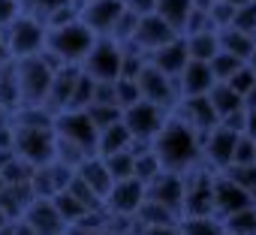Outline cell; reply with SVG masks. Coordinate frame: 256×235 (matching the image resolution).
Listing matches in <instances>:
<instances>
[{
    "label": "cell",
    "instance_id": "cell-1",
    "mask_svg": "<svg viewBox=\"0 0 256 235\" xmlns=\"http://www.w3.org/2000/svg\"><path fill=\"white\" fill-rule=\"evenodd\" d=\"M154 154L160 157L166 172L187 175L190 169H196L202 163V139L181 121L178 114L169 112L160 136L154 139Z\"/></svg>",
    "mask_w": 256,
    "mask_h": 235
},
{
    "label": "cell",
    "instance_id": "cell-2",
    "mask_svg": "<svg viewBox=\"0 0 256 235\" xmlns=\"http://www.w3.org/2000/svg\"><path fill=\"white\" fill-rule=\"evenodd\" d=\"M96 42V36L78 22H70V24H60V28H48V36H46V48H42V58L54 66V70H64V66H82V60L88 58L90 46Z\"/></svg>",
    "mask_w": 256,
    "mask_h": 235
},
{
    "label": "cell",
    "instance_id": "cell-3",
    "mask_svg": "<svg viewBox=\"0 0 256 235\" xmlns=\"http://www.w3.org/2000/svg\"><path fill=\"white\" fill-rule=\"evenodd\" d=\"M16 70H18L22 106H42L46 108V100H48V90H52V78H54L58 70L42 54L16 60Z\"/></svg>",
    "mask_w": 256,
    "mask_h": 235
},
{
    "label": "cell",
    "instance_id": "cell-4",
    "mask_svg": "<svg viewBox=\"0 0 256 235\" xmlns=\"http://www.w3.org/2000/svg\"><path fill=\"white\" fill-rule=\"evenodd\" d=\"M4 36H6V46H10L12 60L36 58V54H42V48H46L48 24L40 22V18H34V16H28V12H22V16L4 30Z\"/></svg>",
    "mask_w": 256,
    "mask_h": 235
},
{
    "label": "cell",
    "instance_id": "cell-5",
    "mask_svg": "<svg viewBox=\"0 0 256 235\" xmlns=\"http://www.w3.org/2000/svg\"><path fill=\"white\" fill-rule=\"evenodd\" d=\"M120 64H124V46L108 36H96L88 58L82 60V72H88L94 82H118Z\"/></svg>",
    "mask_w": 256,
    "mask_h": 235
},
{
    "label": "cell",
    "instance_id": "cell-6",
    "mask_svg": "<svg viewBox=\"0 0 256 235\" xmlns=\"http://www.w3.org/2000/svg\"><path fill=\"white\" fill-rule=\"evenodd\" d=\"M16 154L30 166H46L54 160V127H16Z\"/></svg>",
    "mask_w": 256,
    "mask_h": 235
},
{
    "label": "cell",
    "instance_id": "cell-7",
    "mask_svg": "<svg viewBox=\"0 0 256 235\" xmlns=\"http://www.w3.org/2000/svg\"><path fill=\"white\" fill-rule=\"evenodd\" d=\"M54 136L64 142L78 145L88 154H96V142H100V130L94 127V121L88 118V112H64L54 118Z\"/></svg>",
    "mask_w": 256,
    "mask_h": 235
},
{
    "label": "cell",
    "instance_id": "cell-8",
    "mask_svg": "<svg viewBox=\"0 0 256 235\" xmlns=\"http://www.w3.org/2000/svg\"><path fill=\"white\" fill-rule=\"evenodd\" d=\"M166 118H169L166 108H160V106H154L148 100H139L136 106H130V108L124 112V124H126V130L133 133V139L154 142L160 136L163 124H166Z\"/></svg>",
    "mask_w": 256,
    "mask_h": 235
},
{
    "label": "cell",
    "instance_id": "cell-9",
    "mask_svg": "<svg viewBox=\"0 0 256 235\" xmlns=\"http://www.w3.org/2000/svg\"><path fill=\"white\" fill-rule=\"evenodd\" d=\"M136 84H139V90H142V100H148V102H154V106H160V108H166V112H172L175 106H178V84H175V78H169V76H163L157 66H151V64H145L142 66V72L136 76Z\"/></svg>",
    "mask_w": 256,
    "mask_h": 235
},
{
    "label": "cell",
    "instance_id": "cell-10",
    "mask_svg": "<svg viewBox=\"0 0 256 235\" xmlns=\"http://www.w3.org/2000/svg\"><path fill=\"white\" fill-rule=\"evenodd\" d=\"M124 12H126L124 0H88L78 6V18L94 36H112Z\"/></svg>",
    "mask_w": 256,
    "mask_h": 235
},
{
    "label": "cell",
    "instance_id": "cell-11",
    "mask_svg": "<svg viewBox=\"0 0 256 235\" xmlns=\"http://www.w3.org/2000/svg\"><path fill=\"white\" fill-rule=\"evenodd\" d=\"M235 142H238V133H232V130H226V127H214V130L202 139V166L211 169L214 175L226 172V169L232 166Z\"/></svg>",
    "mask_w": 256,
    "mask_h": 235
},
{
    "label": "cell",
    "instance_id": "cell-12",
    "mask_svg": "<svg viewBox=\"0 0 256 235\" xmlns=\"http://www.w3.org/2000/svg\"><path fill=\"white\" fill-rule=\"evenodd\" d=\"M172 114H178L181 121L199 136V139H205L214 127H220V118H217V112H214V106H211V100L208 96H190V100H178V106L172 108Z\"/></svg>",
    "mask_w": 256,
    "mask_h": 235
},
{
    "label": "cell",
    "instance_id": "cell-13",
    "mask_svg": "<svg viewBox=\"0 0 256 235\" xmlns=\"http://www.w3.org/2000/svg\"><path fill=\"white\" fill-rule=\"evenodd\" d=\"M145 199H148V193H145V184L139 178L118 181L112 187V193L106 196V211L114 217H136L139 208L145 205Z\"/></svg>",
    "mask_w": 256,
    "mask_h": 235
},
{
    "label": "cell",
    "instance_id": "cell-14",
    "mask_svg": "<svg viewBox=\"0 0 256 235\" xmlns=\"http://www.w3.org/2000/svg\"><path fill=\"white\" fill-rule=\"evenodd\" d=\"M145 193H148V202H157V205H163V208H169L175 214L184 211V175H178V172H166L163 169L145 187Z\"/></svg>",
    "mask_w": 256,
    "mask_h": 235
},
{
    "label": "cell",
    "instance_id": "cell-15",
    "mask_svg": "<svg viewBox=\"0 0 256 235\" xmlns=\"http://www.w3.org/2000/svg\"><path fill=\"white\" fill-rule=\"evenodd\" d=\"M178 40V34L154 12V16H142L139 18V28H136V36H133V48H139L142 54H154L157 48H163L166 42Z\"/></svg>",
    "mask_w": 256,
    "mask_h": 235
},
{
    "label": "cell",
    "instance_id": "cell-16",
    "mask_svg": "<svg viewBox=\"0 0 256 235\" xmlns=\"http://www.w3.org/2000/svg\"><path fill=\"white\" fill-rule=\"evenodd\" d=\"M250 205H256V202H253V196L247 190H241L238 184H232L226 175H214V217L226 220L235 211H244Z\"/></svg>",
    "mask_w": 256,
    "mask_h": 235
},
{
    "label": "cell",
    "instance_id": "cell-17",
    "mask_svg": "<svg viewBox=\"0 0 256 235\" xmlns=\"http://www.w3.org/2000/svg\"><path fill=\"white\" fill-rule=\"evenodd\" d=\"M175 84H178V96L181 100H190V96H208L211 88L217 84V78H214V72H211L208 64L190 60L184 66V72L175 78Z\"/></svg>",
    "mask_w": 256,
    "mask_h": 235
},
{
    "label": "cell",
    "instance_id": "cell-18",
    "mask_svg": "<svg viewBox=\"0 0 256 235\" xmlns=\"http://www.w3.org/2000/svg\"><path fill=\"white\" fill-rule=\"evenodd\" d=\"M78 70H82V66H64V70L54 72V78H52V90H48V100H46V108H48L54 118L64 114V112H70Z\"/></svg>",
    "mask_w": 256,
    "mask_h": 235
},
{
    "label": "cell",
    "instance_id": "cell-19",
    "mask_svg": "<svg viewBox=\"0 0 256 235\" xmlns=\"http://www.w3.org/2000/svg\"><path fill=\"white\" fill-rule=\"evenodd\" d=\"M148 64L157 66L163 76L178 78V76L184 72V66L190 64V54H187V42H184V36H178V40L166 42L163 48H157L154 54H148Z\"/></svg>",
    "mask_w": 256,
    "mask_h": 235
},
{
    "label": "cell",
    "instance_id": "cell-20",
    "mask_svg": "<svg viewBox=\"0 0 256 235\" xmlns=\"http://www.w3.org/2000/svg\"><path fill=\"white\" fill-rule=\"evenodd\" d=\"M24 223H28L36 235H64V229H66V223H64V217L58 214V208H54L52 199H36V202L28 208Z\"/></svg>",
    "mask_w": 256,
    "mask_h": 235
},
{
    "label": "cell",
    "instance_id": "cell-21",
    "mask_svg": "<svg viewBox=\"0 0 256 235\" xmlns=\"http://www.w3.org/2000/svg\"><path fill=\"white\" fill-rule=\"evenodd\" d=\"M76 175L106 202V196L112 193V187H114V181H112V175H108V169H106V163H102V157H88L78 169H76Z\"/></svg>",
    "mask_w": 256,
    "mask_h": 235
},
{
    "label": "cell",
    "instance_id": "cell-22",
    "mask_svg": "<svg viewBox=\"0 0 256 235\" xmlns=\"http://www.w3.org/2000/svg\"><path fill=\"white\" fill-rule=\"evenodd\" d=\"M133 145V133L126 130L124 121L100 130V142H96V157H112V154H120V151H130Z\"/></svg>",
    "mask_w": 256,
    "mask_h": 235
},
{
    "label": "cell",
    "instance_id": "cell-23",
    "mask_svg": "<svg viewBox=\"0 0 256 235\" xmlns=\"http://www.w3.org/2000/svg\"><path fill=\"white\" fill-rule=\"evenodd\" d=\"M178 36H184V28H187V18L193 12V0H157V10H154Z\"/></svg>",
    "mask_w": 256,
    "mask_h": 235
},
{
    "label": "cell",
    "instance_id": "cell-24",
    "mask_svg": "<svg viewBox=\"0 0 256 235\" xmlns=\"http://www.w3.org/2000/svg\"><path fill=\"white\" fill-rule=\"evenodd\" d=\"M184 42H187V54H190V60H199V64H211L214 54L220 52V36H217V30L190 34V36H184Z\"/></svg>",
    "mask_w": 256,
    "mask_h": 235
},
{
    "label": "cell",
    "instance_id": "cell-25",
    "mask_svg": "<svg viewBox=\"0 0 256 235\" xmlns=\"http://www.w3.org/2000/svg\"><path fill=\"white\" fill-rule=\"evenodd\" d=\"M208 100H211V106H214V112H217L220 121H223V118H229V114H235V112H244L247 108L244 106V96L235 94L229 84H214L211 94H208Z\"/></svg>",
    "mask_w": 256,
    "mask_h": 235
},
{
    "label": "cell",
    "instance_id": "cell-26",
    "mask_svg": "<svg viewBox=\"0 0 256 235\" xmlns=\"http://www.w3.org/2000/svg\"><path fill=\"white\" fill-rule=\"evenodd\" d=\"M217 36H220V52H226V54H232V58H238V60L247 64V58H250V52H253V46H256L253 36H247V34L238 30V28H226V30H220Z\"/></svg>",
    "mask_w": 256,
    "mask_h": 235
},
{
    "label": "cell",
    "instance_id": "cell-27",
    "mask_svg": "<svg viewBox=\"0 0 256 235\" xmlns=\"http://www.w3.org/2000/svg\"><path fill=\"white\" fill-rule=\"evenodd\" d=\"M178 235H226V229H223V220H217L214 214H208V217H181Z\"/></svg>",
    "mask_w": 256,
    "mask_h": 235
},
{
    "label": "cell",
    "instance_id": "cell-28",
    "mask_svg": "<svg viewBox=\"0 0 256 235\" xmlns=\"http://www.w3.org/2000/svg\"><path fill=\"white\" fill-rule=\"evenodd\" d=\"M52 202H54V208H58V214L64 217V223H66V226H78V223L90 214V211H88V208H84V205H82V202L70 193V190L58 193Z\"/></svg>",
    "mask_w": 256,
    "mask_h": 235
},
{
    "label": "cell",
    "instance_id": "cell-29",
    "mask_svg": "<svg viewBox=\"0 0 256 235\" xmlns=\"http://www.w3.org/2000/svg\"><path fill=\"white\" fill-rule=\"evenodd\" d=\"M102 163H106V169H108V175H112L114 184L136 178V157H133V151H120V154L102 157Z\"/></svg>",
    "mask_w": 256,
    "mask_h": 235
},
{
    "label": "cell",
    "instance_id": "cell-30",
    "mask_svg": "<svg viewBox=\"0 0 256 235\" xmlns=\"http://www.w3.org/2000/svg\"><path fill=\"white\" fill-rule=\"evenodd\" d=\"M70 4H76V0H22L24 12L34 16V18H40V22H46V24H48V18H52L58 10H64V6H70Z\"/></svg>",
    "mask_w": 256,
    "mask_h": 235
},
{
    "label": "cell",
    "instance_id": "cell-31",
    "mask_svg": "<svg viewBox=\"0 0 256 235\" xmlns=\"http://www.w3.org/2000/svg\"><path fill=\"white\" fill-rule=\"evenodd\" d=\"M94 78L88 76V72H82L78 70V78H76V90H72V106H70V112H84L90 102H94Z\"/></svg>",
    "mask_w": 256,
    "mask_h": 235
},
{
    "label": "cell",
    "instance_id": "cell-32",
    "mask_svg": "<svg viewBox=\"0 0 256 235\" xmlns=\"http://www.w3.org/2000/svg\"><path fill=\"white\" fill-rule=\"evenodd\" d=\"M84 112H88V118L94 121V127H96V130H106V127H112V124L124 121V112H120L118 106H100V102H94V106H88Z\"/></svg>",
    "mask_w": 256,
    "mask_h": 235
},
{
    "label": "cell",
    "instance_id": "cell-33",
    "mask_svg": "<svg viewBox=\"0 0 256 235\" xmlns=\"http://www.w3.org/2000/svg\"><path fill=\"white\" fill-rule=\"evenodd\" d=\"M114 100H118V108L126 112L130 106H136L142 100V90L136 84V78H118L114 82Z\"/></svg>",
    "mask_w": 256,
    "mask_h": 235
},
{
    "label": "cell",
    "instance_id": "cell-34",
    "mask_svg": "<svg viewBox=\"0 0 256 235\" xmlns=\"http://www.w3.org/2000/svg\"><path fill=\"white\" fill-rule=\"evenodd\" d=\"M208 66H211V72H214L217 84H223V82H229V78H232V72H235V70H241V66H244V60H238V58H232V54H226V52H217V54H214V60H211Z\"/></svg>",
    "mask_w": 256,
    "mask_h": 235
},
{
    "label": "cell",
    "instance_id": "cell-35",
    "mask_svg": "<svg viewBox=\"0 0 256 235\" xmlns=\"http://www.w3.org/2000/svg\"><path fill=\"white\" fill-rule=\"evenodd\" d=\"M220 175H226L232 184H238L241 190H247L250 196H256V163H250V166H229Z\"/></svg>",
    "mask_w": 256,
    "mask_h": 235
},
{
    "label": "cell",
    "instance_id": "cell-36",
    "mask_svg": "<svg viewBox=\"0 0 256 235\" xmlns=\"http://www.w3.org/2000/svg\"><path fill=\"white\" fill-rule=\"evenodd\" d=\"M223 84H229L235 94L247 96V94L253 90V84H256V70H253L250 64H244V66H241V70H235V72H232V78H229V82H223Z\"/></svg>",
    "mask_w": 256,
    "mask_h": 235
},
{
    "label": "cell",
    "instance_id": "cell-37",
    "mask_svg": "<svg viewBox=\"0 0 256 235\" xmlns=\"http://www.w3.org/2000/svg\"><path fill=\"white\" fill-rule=\"evenodd\" d=\"M256 163V139H250L247 133L238 136L235 142V154H232V166H250Z\"/></svg>",
    "mask_w": 256,
    "mask_h": 235
},
{
    "label": "cell",
    "instance_id": "cell-38",
    "mask_svg": "<svg viewBox=\"0 0 256 235\" xmlns=\"http://www.w3.org/2000/svg\"><path fill=\"white\" fill-rule=\"evenodd\" d=\"M232 28H238V30H244L247 36L256 40V0H253V4H247V6H241V10L235 12Z\"/></svg>",
    "mask_w": 256,
    "mask_h": 235
},
{
    "label": "cell",
    "instance_id": "cell-39",
    "mask_svg": "<svg viewBox=\"0 0 256 235\" xmlns=\"http://www.w3.org/2000/svg\"><path fill=\"white\" fill-rule=\"evenodd\" d=\"M22 12H24L22 0H0V30H6Z\"/></svg>",
    "mask_w": 256,
    "mask_h": 235
},
{
    "label": "cell",
    "instance_id": "cell-40",
    "mask_svg": "<svg viewBox=\"0 0 256 235\" xmlns=\"http://www.w3.org/2000/svg\"><path fill=\"white\" fill-rule=\"evenodd\" d=\"M124 6L130 10V12H136V16L142 18V16H154V10H157V0H124Z\"/></svg>",
    "mask_w": 256,
    "mask_h": 235
},
{
    "label": "cell",
    "instance_id": "cell-41",
    "mask_svg": "<svg viewBox=\"0 0 256 235\" xmlns=\"http://www.w3.org/2000/svg\"><path fill=\"white\" fill-rule=\"evenodd\" d=\"M6 64H12V54H10V46H6L4 30H0V66H6Z\"/></svg>",
    "mask_w": 256,
    "mask_h": 235
},
{
    "label": "cell",
    "instance_id": "cell-42",
    "mask_svg": "<svg viewBox=\"0 0 256 235\" xmlns=\"http://www.w3.org/2000/svg\"><path fill=\"white\" fill-rule=\"evenodd\" d=\"M64 235H102L100 229H88V226H66Z\"/></svg>",
    "mask_w": 256,
    "mask_h": 235
},
{
    "label": "cell",
    "instance_id": "cell-43",
    "mask_svg": "<svg viewBox=\"0 0 256 235\" xmlns=\"http://www.w3.org/2000/svg\"><path fill=\"white\" fill-rule=\"evenodd\" d=\"M247 136L256 139V108H247Z\"/></svg>",
    "mask_w": 256,
    "mask_h": 235
},
{
    "label": "cell",
    "instance_id": "cell-44",
    "mask_svg": "<svg viewBox=\"0 0 256 235\" xmlns=\"http://www.w3.org/2000/svg\"><path fill=\"white\" fill-rule=\"evenodd\" d=\"M244 106H247V108H256V84H253V90L244 96Z\"/></svg>",
    "mask_w": 256,
    "mask_h": 235
},
{
    "label": "cell",
    "instance_id": "cell-45",
    "mask_svg": "<svg viewBox=\"0 0 256 235\" xmlns=\"http://www.w3.org/2000/svg\"><path fill=\"white\" fill-rule=\"evenodd\" d=\"M223 4H229L232 10H241V6H247V4H253V0H223Z\"/></svg>",
    "mask_w": 256,
    "mask_h": 235
},
{
    "label": "cell",
    "instance_id": "cell-46",
    "mask_svg": "<svg viewBox=\"0 0 256 235\" xmlns=\"http://www.w3.org/2000/svg\"><path fill=\"white\" fill-rule=\"evenodd\" d=\"M247 64H250V66L256 70V46H253V52H250V58H247Z\"/></svg>",
    "mask_w": 256,
    "mask_h": 235
}]
</instances>
